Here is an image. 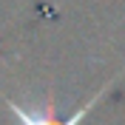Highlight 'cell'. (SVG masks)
Masks as SVG:
<instances>
[{"label": "cell", "instance_id": "cell-1", "mask_svg": "<svg viewBox=\"0 0 125 125\" xmlns=\"http://www.w3.org/2000/svg\"><path fill=\"white\" fill-rule=\"evenodd\" d=\"M108 85H111V83H108ZM108 85L102 88L97 97H91V100H88L85 105H83V108L74 114V117H68V119H57V117H54V105H51V102H46V105H43L40 111H23L20 105H14V102H9V108L17 114L20 125H80V122H83V117H85L88 111H91V105H97V102H100V97L108 91Z\"/></svg>", "mask_w": 125, "mask_h": 125}]
</instances>
